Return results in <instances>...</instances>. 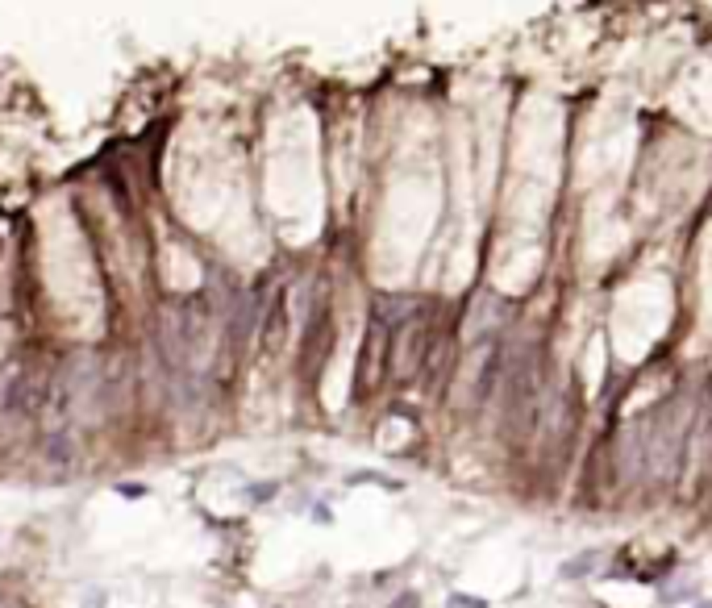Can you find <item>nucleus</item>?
<instances>
[{"label":"nucleus","instance_id":"obj_2","mask_svg":"<svg viewBox=\"0 0 712 608\" xmlns=\"http://www.w3.org/2000/svg\"><path fill=\"white\" fill-rule=\"evenodd\" d=\"M700 608H712V605H700Z\"/></svg>","mask_w":712,"mask_h":608},{"label":"nucleus","instance_id":"obj_1","mask_svg":"<svg viewBox=\"0 0 712 608\" xmlns=\"http://www.w3.org/2000/svg\"><path fill=\"white\" fill-rule=\"evenodd\" d=\"M450 608H483V600H471V596H454Z\"/></svg>","mask_w":712,"mask_h":608}]
</instances>
